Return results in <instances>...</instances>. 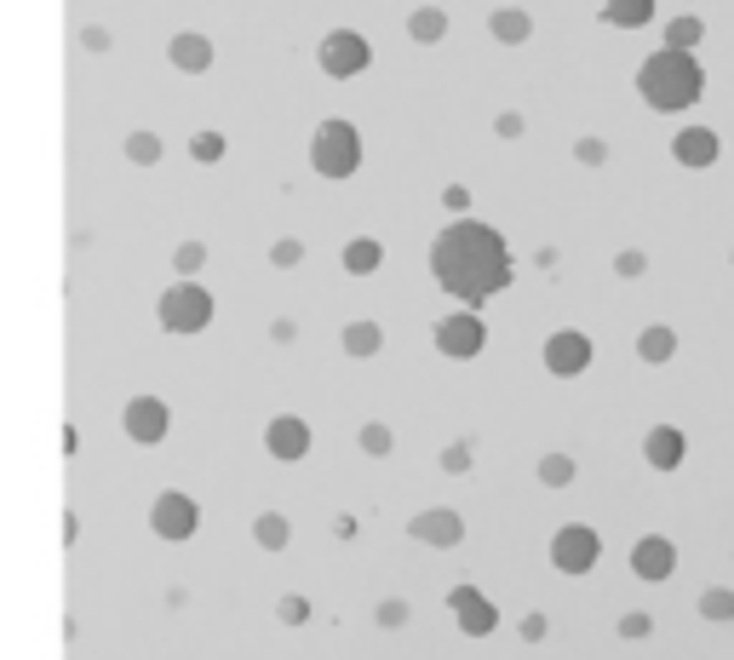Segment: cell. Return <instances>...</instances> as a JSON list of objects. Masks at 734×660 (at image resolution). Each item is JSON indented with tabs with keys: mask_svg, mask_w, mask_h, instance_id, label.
<instances>
[{
	"mask_svg": "<svg viewBox=\"0 0 734 660\" xmlns=\"http://www.w3.org/2000/svg\"><path fill=\"white\" fill-rule=\"evenodd\" d=\"M511 247H506V236H499L493 224H482V219H453L437 242H430V276H437V287L448 293V299H459V305H488V299H499V293L511 287Z\"/></svg>",
	"mask_w": 734,
	"mask_h": 660,
	"instance_id": "obj_1",
	"label": "cell"
},
{
	"mask_svg": "<svg viewBox=\"0 0 734 660\" xmlns=\"http://www.w3.org/2000/svg\"><path fill=\"white\" fill-rule=\"evenodd\" d=\"M638 92H643V104H649V110H660V115H683V110H694L700 98H706V70H700V58H694V52L660 47V52L643 58Z\"/></svg>",
	"mask_w": 734,
	"mask_h": 660,
	"instance_id": "obj_2",
	"label": "cell"
},
{
	"mask_svg": "<svg viewBox=\"0 0 734 660\" xmlns=\"http://www.w3.org/2000/svg\"><path fill=\"white\" fill-rule=\"evenodd\" d=\"M310 167L322 173V179H350L356 167H361V132L350 126V121H322L316 132H310Z\"/></svg>",
	"mask_w": 734,
	"mask_h": 660,
	"instance_id": "obj_3",
	"label": "cell"
},
{
	"mask_svg": "<svg viewBox=\"0 0 734 660\" xmlns=\"http://www.w3.org/2000/svg\"><path fill=\"white\" fill-rule=\"evenodd\" d=\"M155 316H161V327L166 334H207V322H213V293L202 287V282H190V276H179L173 287L161 293V305H155Z\"/></svg>",
	"mask_w": 734,
	"mask_h": 660,
	"instance_id": "obj_4",
	"label": "cell"
},
{
	"mask_svg": "<svg viewBox=\"0 0 734 660\" xmlns=\"http://www.w3.org/2000/svg\"><path fill=\"white\" fill-rule=\"evenodd\" d=\"M316 58H322V75L356 81L367 63H374V47H367V35H356V29H327L322 47H316Z\"/></svg>",
	"mask_w": 734,
	"mask_h": 660,
	"instance_id": "obj_5",
	"label": "cell"
},
{
	"mask_svg": "<svg viewBox=\"0 0 734 660\" xmlns=\"http://www.w3.org/2000/svg\"><path fill=\"white\" fill-rule=\"evenodd\" d=\"M597 557H603V535L585 528V522H569V528L551 535V569L557 575H591Z\"/></svg>",
	"mask_w": 734,
	"mask_h": 660,
	"instance_id": "obj_6",
	"label": "cell"
},
{
	"mask_svg": "<svg viewBox=\"0 0 734 660\" xmlns=\"http://www.w3.org/2000/svg\"><path fill=\"white\" fill-rule=\"evenodd\" d=\"M150 528H155L161 540L184 546L195 528H202V506H195L184 488H166V494H155V506H150Z\"/></svg>",
	"mask_w": 734,
	"mask_h": 660,
	"instance_id": "obj_7",
	"label": "cell"
},
{
	"mask_svg": "<svg viewBox=\"0 0 734 660\" xmlns=\"http://www.w3.org/2000/svg\"><path fill=\"white\" fill-rule=\"evenodd\" d=\"M482 345H488V327H482V316H477L471 305L437 322V351H442V356L471 362V356H482Z\"/></svg>",
	"mask_w": 734,
	"mask_h": 660,
	"instance_id": "obj_8",
	"label": "cell"
},
{
	"mask_svg": "<svg viewBox=\"0 0 734 660\" xmlns=\"http://www.w3.org/2000/svg\"><path fill=\"white\" fill-rule=\"evenodd\" d=\"M540 356H546L551 379H580V374L591 368V356H597V351H591V339L580 334V327H557Z\"/></svg>",
	"mask_w": 734,
	"mask_h": 660,
	"instance_id": "obj_9",
	"label": "cell"
},
{
	"mask_svg": "<svg viewBox=\"0 0 734 660\" xmlns=\"http://www.w3.org/2000/svg\"><path fill=\"white\" fill-rule=\"evenodd\" d=\"M121 431H126L132 443L155 448L166 431H173V414H166V403H161V396H132V403L121 408Z\"/></svg>",
	"mask_w": 734,
	"mask_h": 660,
	"instance_id": "obj_10",
	"label": "cell"
},
{
	"mask_svg": "<svg viewBox=\"0 0 734 660\" xmlns=\"http://www.w3.org/2000/svg\"><path fill=\"white\" fill-rule=\"evenodd\" d=\"M264 448H271V459H282V466H298V459L310 454V425L298 414H276L264 425Z\"/></svg>",
	"mask_w": 734,
	"mask_h": 660,
	"instance_id": "obj_11",
	"label": "cell"
},
{
	"mask_svg": "<svg viewBox=\"0 0 734 660\" xmlns=\"http://www.w3.org/2000/svg\"><path fill=\"white\" fill-rule=\"evenodd\" d=\"M448 609H453V620H459L465 638H488L493 626H499V609L482 598L477 586H453V591H448Z\"/></svg>",
	"mask_w": 734,
	"mask_h": 660,
	"instance_id": "obj_12",
	"label": "cell"
},
{
	"mask_svg": "<svg viewBox=\"0 0 734 660\" xmlns=\"http://www.w3.org/2000/svg\"><path fill=\"white\" fill-rule=\"evenodd\" d=\"M408 535H414L419 546L448 551V546H459V540H465V517H459V511H448V506H430V511H414Z\"/></svg>",
	"mask_w": 734,
	"mask_h": 660,
	"instance_id": "obj_13",
	"label": "cell"
},
{
	"mask_svg": "<svg viewBox=\"0 0 734 660\" xmlns=\"http://www.w3.org/2000/svg\"><path fill=\"white\" fill-rule=\"evenodd\" d=\"M631 575L638 580H672L677 575V546L665 535H643L638 546H631Z\"/></svg>",
	"mask_w": 734,
	"mask_h": 660,
	"instance_id": "obj_14",
	"label": "cell"
},
{
	"mask_svg": "<svg viewBox=\"0 0 734 660\" xmlns=\"http://www.w3.org/2000/svg\"><path fill=\"white\" fill-rule=\"evenodd\" d=\"M717 155H723V139H717V132L712 126H683L677 132V139H672V161H677V167H717Z\"/></svg>",
	"mask_w": 734,
	"mask_h": 660,
	"instance_id": "obj_15",
	"label": "cell"
},
{
	"mask_svg": "<svg viewBox=\"0 0 734 660\" xmlns=\"http://www.w3.org/2000/svg\"><path fill=\"white\" fill-rule=\"evenodd\" d=\"M166 63L184 75H207L213 70V41L207 35H195V29H179L173 41H166Z\"/></svg>",
	"mask_w": 734,
	"mask_h": 660,
	"instance_id": "obj_16",
	"label": "cell"
},
{
	"mask_svg": "<svg viewBox=\"0 0 734 660\" xmlns=\"http://www.w3.org/2000/svg\"><path fill=\"white\" fill-rule=\"evenodd\" d=\"M643 459L654 471H677L683 459H689V437L677 431V425H654V431L643 437Z\"/></svg>",
	"mask_w": 734,
	"mask_h": 660,
	"instance_id": "obj_17",
	"label": "cell"
},
{
	"mask_svg": "<svg viewBox=\"0 0 734 660\" xmlns=\"http://www.w3.org/2000/svg\"><path fill=\"white\" fill-rule=\"evenodd\" d=\"M488 35H493L499 47H522V41L533 35V18H528L522 7H499V12L488 18Z\"/></svg>",
	"mask_w": 734,
	"mask_h": 660,
	"instance_id": "obj_18",
	"label": "cell"
},
{
	"mask_svg": "<svg viewBox=\"0 0 734 660\" xmlns=\"http://www.w3.org/2000/svg\"><path fill=\"white\" fill-rule=\"evenodd\" d=\"M638 356L649 362V368H665V362L677 356V334H672L665 322H649L643 334H638Z\"/></svg>",
	"mask_w": 734,
	"mask_h": 660,
	"instance_id": "obj_19",
	"label": "cell"
},
{
	"mask_svg": "<svg viewBox=\"0 0 734 660\" xmlns=\"http://www.w3.org/2000/svg\"><path fill=\"white\" fill-rule=\"evenodd\" d=\"M339 264H345L350 276H374L379 264H385V242H379V236H356V242H345Z\"/></svg>",
	"mask_w": 734,
	"mask_h": 660,
	"instance_id": "obj_20",
	"label": "cell"
},
{
	"mask_svg": "<svg viewBox=\"0 0 734 660\" xmlns=\"http://www.w3.org/2000/svg\"><path fill=\"white\" fill-rule=\"evenodd\" d=\"M448 35V12L442 7H414L408 12V41L414 47H437Z\"/></svg>",
	"mask_w": 734,
	"mask_h": 660,
	"instance_id": "obj_21",
	"label": "cell"
},
{
	"mask_svg": "<svg viewBox=\"0 0 734 660\" xmlns=\"http://www.w3.org/2000/svg\"><path fill=\"white\" fill-rule=\"evenodd\" d=\"M603 23L609 29H649L654 23V0H603Z\"/></svg>",
	"mask_w": 734,
	"mask_h": 660,
	"instance_id": "obj_22",
	"label": "cell"
},
{
	"mask_svg": "<svg viewBox=\"0 0 734 660\" xmlns=\"http://www.w3.org/2000/svg\"><path fill=\"white\" fill-rule=\"evenodd\" d=\"M385 351V327L379 322H345V356H356V362H367V356H379Z\"/></svg>",
	"mask_w": 734,
	"mask_h": 660,
	"instance_id": "obj_23",
	"label": "cell"
},
{
	"mask_svg": "<svg viewBox=\"0 0 734 660\" xmlns=\"http://www.w3.org/2000/svg\"><path fill=\"white\" fill-rule=\"evenodd\" d=\"M700 41H706V18H694V12H677L672 23H665V47H677V52H694Z\"/></svg>",
	"mask_w": 734,
	"mask_h": 660,
	"instance_id": "obj_24",
	"label": "cell"
},
{
	"mask_svg": "<svg viewBox=\"0 0 734 660\" xmlns=\"http://www.w3.org/2000/svg\"><path fill=\"white\" fill-rule=\"evenodd\" d=\"M253 540H258L264 551H282V546L293 540V522H287L282 511H264V517H253Z\"/></svg>",
	"mask_w": 734,
	"mask_h": 660,
	"instance_id": "obj_25",
	"label": "cell"
},
{
	"mask_svg": "<svg viewBox=\"0 0 734 660\" xmlns=\"http://www.w3.org/2000/svg\"><path fill=\"white\" fill-rule=\"evenodd\" d=\"M356 448H361L367 459H385V454L396 448V431H390V425H385V419H367V425H361V431H356Z\"/></svg>",
	"mask_w": 734,
	"mask_h": 660,
	"instance_id": "obj_26",
	"label": "cell"
},
{
	"mask_svg": "<svg viewBox=\"0 0 734 660\" xmlns=\"http://www.w3.org/2000/svg\"><path fill=\"white\" fill-rule=\"evenodd\" d=\"M533 477H540L546 488H569L574 483V459L569 454H546L540 466H533Z\"/></svg>",
	"mask_w": 734,
	"mask_h": 660,
	"instance_id": "obj_27",
	"label": "cell"
},
{
	"mask_svg": "<svg viewBox=\"0 0 734 660\" xmlns=\"http://www.w3.org/2000/svg\"><path fill=\"white\" fill-rule=\"evenodd\" d=\"M121 150H126L132 167H155V161H161V139H155V132H132Z\"/></svg>",
	"mask_w": 734,
	"mask_h": 660,
	"instance_id": "obj_28",
	"label": "cell"
},
{
	"mask_svg": "<svg viewBox=\"0 0 734 660\" xmlns=\"http://www.w3.org/2000/svg\"><path fill=\"white\" fill-rule=\"evenodd\" d=\"M202 264H207V242H179V247H173V271H179V276L195 282V276H202Z\"/></svg>",
	"mask_w": 734,
	"mask_h": 660,
	"instance_id": "obj_29",
	"label": "cell"
},
{
	"mask_svg": "<svg viewBox=\"0 0 734 660\" xmlns=\"http://www.w3.org/2000/svg\"><path fill=\"white\" fill-rule=\"evenodd\" d=\"M700 615L706 620H734V591L728 586H706L700 591Z\"/></svg>",
	"mask_w": 734,
	"mask_h": 660,
	"instance_id": "obj_30",
	"label": "cell"
},
{
	"mask_svg": "<svg viewBox=\"0 0 734 660\" xmlns=\"http://www.w3.org/2000/svg\"><path fill=\"white\" fill-rule=\"evenodd\" d=\"M190 155L202 161V167H213V161H224V132H213V126H202L190 139Z\"/></svg>",
	"mask_w": 734,
	"mask_h": 660,
	"instance_id": "obj_31",
	"label": "cell"
},
{
	"mask_svg": "<svg viewBox=\"0 0 734 660\" xmlns=\"http://www.w3.org/2000/svg\"><path fill=\"white\" fill-rule=\"evenodd\" d=\"M614 276H620V282L649 276V253H643V247H620V253H614Z\"/></svg>",
	"mask_w": 734,
	"mask_h": 660,
	"instance_id": "obj_32",
	"label": "cell"
},
{
	"mask_svg": "<svg viewBox=\"0 0 734 660\" xmlns=\"http://www.w3.org/2000/svg\"><path fill=\"white\" fill-rule=\"evenodd\" d=\"M374 620H379V626H385V632H402V626H408V620H414V609H408V603H402V598H385V603H379V609H374Z\"/></svg>",
	"mask_w": 734,
	"mask_h": 660,
	"instance_id": "obj_33",
	"label": "cell"
},
{
	"mask_svg": "<svg viewBox=\"0 0 734 660\" xmlns=\"http://www.w3.org/2000/svg\"><path fill=\"white\" fill-rule=\"evenodd\" d=\"M271 264H276V271H293V264H305V242H298V236L271 242Z\"/></svg>",
	"mask_w": 734,
	"mask_h": 660,
	"instance_id": "obj_34",
	"label": "cell"
},
{
	"mask_svg": "<svg viewBox=\"0 0 734 660\" xmlns=\"http://www.w3.org/2000/svg\"><path fill=\"white\" fill-rule=\"evenodd\" d=\"M574 161H580V167H603V161H609V139H597V132H585V139L574 144Z\"/></svg>",
	"mask_w": 734,
	"mask_h": 660,
	"instance_id": "obj_35",
	"label": "cell"
},
{
	"mask_svg": "<svg viewBox=\"0 0 734 660\" xmlns=\"http://www.w3.org/2000/svg\"><path fill=\"white\" fill-rule=\"evenodd\" d=\"M471 466H477V459H471V443H465V437L442 448V471H448V477H465Z\"/></svg>",
	"mask_w": 734,
	"mask_h": 660,
	"instance_id": "obj_36",
	"label": "cell"
},
{
	"mask_svg": "<svg viewBox=\"0 0 734 660\" xmlns=\"http://www.w3.org/2000/svg\"><path fill=\"white\" fill-rule=\"evenodd\" d=\"M522 132H528V115H522V110H499V115H493V139H506V144H517V139H522Z\"/></svg>",
	"mask_w": 734,
	"mask_h": 660,
	"instance_id": "obj_37",
	"label": "cell"
},
{
	"mask_svg": "<svg viewBox=\"0 0 734 660\" xmlns=\"http://www.w3.org/2000/svg\"><path fill=\"white\" fill-rule=\"evenodd\" d=\"M649 632H654V615H649V609L620 615V638H625V643H638V638H649Z\"/></svg>",
	"mask_w": 734,
	"mask_h": 660,
	"instance_id": "obj_38",
	"label": "cell"
},
{
	"mask_svg": "<svg viewBox=\"0 0 734 660\" xmlns=\"http://www.w3.org/2000/svg\"><path fill=\"white\" fill-rule=\"evenodd\" d=\"M276 620H282V626H305V620H310V603L298 598V591H287V598L276 603Z\"/></svg>",
	"mask_w": 734,
	"mask_h": 660,
	"instance_id": "obj_39",
	"label": "cell"
},
{
	"mask_svg": "<svg viewBox=\"0 0 734 660\" xmlns=\"http://www.w3.org/2000/svg\"><path fill=\"white\" fill-rule=\"evenodd\" d=\"M442 207H448L453 219H465V213H471V190H465V184H448V190H442Z\"/></svg>",
	"mask_w": 734,
	"mask_h": 660,
	"instance_id": "obj_40",
	"label": "cell"
},
{
	"mask_svg": "<svg viewBox=\"0 0 734 660\" xmlns=\"http://www.w3.org/2000/svg\"><path fill=\"white\" fill-rule=\"evenodd\" d=\"M81 47H86V52H110V29H104V23H86V29H81Z\"/></svg>",
	"mask_w": 734,
	"mask_h": 660,
	"instance_id": "obj_41",
	"label": "cell"
},
{
	"mask_svg": "<svg viewBox=\"0 0 734 660\" xmlns=\"http://www.w3.org/2000/svg\"><path fill=\"white\" fill-rule=\"evenodd\" d=\"M517 632H522L528 643H540V638L551 632V620H546V615H522V626H517Z\"/></svg>",
	"mask_w": 734,
	"mask_h": 660,
	"instance_id": "obj_42",
	"label": "cell"
},
{
	"mask_svg": "<svg viewBox=\"0 0 734 660\" xmlns=\"http://www.w3.org/2000/svg\"><path fill=\"white\" fill-rule=\"evenodd\" d=\"M271 339H276V345H293V339H298V322H293V316H276V322H271Z\"/></svg>",
	"mask_w": 734,
	"mask_h": 660,
	"instance_id": "obj_43",
	"label": "cell"
},
{
	"mask_svg": "<svg viewBox=\"0 0 734 660\" xmlns=\"http://www.w3.org/2000/svg\"><path fill=\"white\" fill-rule=\"evenodd\" d=\"M728 258H734V253H728Z\"/></svg>",
	"mask_w": 734,
	"mask_h": 660,
	"instance_id": "obj_44",
	"label": "cell"
}]
</instances>
